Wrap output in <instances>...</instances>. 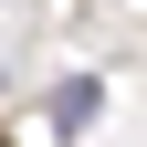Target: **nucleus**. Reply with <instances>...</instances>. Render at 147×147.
Wrapping results in <instances>:
<instances>
[{"label":"nucleus","instance_id":"f257e3e1","mask_svg":"<svg viewBox=\"0 0 147 147\" xmlns=\"http://www.w3.org/2000/svg\"><path fill=\"white\" fill-rule=\"evenodd\" d=\"M95 105H105V84H95V74L53 84V137H84V126H95Z\"/></svg>","mask_w":147,"mask_h":147}]
</instances>
